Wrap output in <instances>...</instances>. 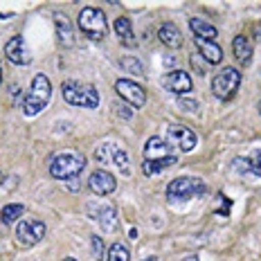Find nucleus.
Listing matches in <instances>:
<instances>
[{
  "label": "nucleus",
  "mask_w": 261,
  "mask_h": 261,
  "mask_svg": "<svg viewBox=\"0 0 261 261\" xmlns=\"http://www.w3.org/2000/svg\"><path fill=\"white\" fill-rule=\"evenodd\" d=\"M0 84H3V68H0Z\"/></svg>",
  "instance_id": "obj_36"
},
{
  "label": "nucleus",
  "mask_w": 261,
  "mask_h": 261,
  "mask_svg": "<svg viewBox=\"0 0 261 261\" xmlns=\"http://www.w3.org/2000/svg\"><path fill=\"white\" fill-rule=\"evenodd\" d=\"M142 261H158L155 257H149V259H142Z\"/></svg>",
  "instance_id": "obj_34"
},
{
  "label": "nucleus",
  "mask_w": 261,
  "mask_h": 261,
  "mask_svg": "<svg viewBox=\"0 0 261 261\" xmlns=\"http://www.w3.org/2000/svg\"><path fill=\"white\" fill-rule=\"evenodd\" d=\"M23 214H25V205L9 203V205H5L3 207V212H0V221H3L5 225H14V223L18 221Z\"/></svg>",
  "instance_id": "obj_23"
},
{
  "label": "nucleus",
  "mask_w": 261,
  "mask_h": 261,
  "mask_svg": "<svg viewBox=\"0 0 261 261\" xmlns=\"http://www.w3.org/2000/svg\"><path fill=\"white\" fill-rule=\"evenodd\" d=\"M119 68L126 70V72H130V74H135V77H142V74H144L142 63H140L135 57H124L122 61H119Z\"/></svg>",
  "instance_id": "obj_25"
},
{
  "label": "nucleus",
  "mask_w": 261,
  "mask_h": 261,
  "mask_svg": "<svg viewBox=\"0 0 261 261\" xmlns=\"http://www.w3.org/2000/svg\"><path fill=\"white\" fill-rule=\"evenodd\" d=\"M246 162H248V173H254V176L261 178V149L254 151L250 158H246Z\"/></svg>",
  "instance_id": "obj_26"
},
{
  "label": "nucleus",
  "mask_w": 261,
  "mask_h": 261,
  "mask_svg": "<svg viewBox=\"0 0 261 261\" xmlns=\"http://www.w3.org/2000/svg\"><path fill=\"white\" fill-rule=\"evenodd\" d=\"M5 57L16 65H30L32 54L27 50V43L23 41V36H12L5 43Z\"/></svg>",
  "instance_id": "obj_11"
},
{
  "label": "nucleus",
  "mask_w": 261,
  "mask_h": 261,
  "mask_svg": "<svg viewBox=\"0 0 261 261\" xmlns=\"http://www.w3.org/2000/svg\"><path fill=\"white\" fill-rule=\"evenodd\" d=\"M45 230H47L45 223H41V221H23V223H18V227H16V239H18V243L32 248V246H36V243L43 241Z\"/></svg>",
  "instance_id": "obj_10"
},
{
  "label": "nucleus",
  "mask_w": 261,
  "mask_h": 261,
  "mask_svg": "<svg viewBox=\"0 0 261 261\" xmlns=\"http://www.w3.org/2000/svg\"><path fill=\"white\" fill-rule=\"evenodd\" d=\"M106 261H130V252L124 243H113L108 248V254H106Z\"/></svg>",
  "instance_id": "obj_24"
},
{
  "label": "nucleus",
  "mask_w": 261,
  "mask_h": 261,
  "mask_svg": "<svg viewBox=\"0 0 261 261\" xmlns=\"http://www.w3.org/2000/svg\"><path fill=\"white\" fill-rule=\"evenodd\" d=\"M9 16H12V14H0V18H9Z\"/></svg>",
  "instance_id": "obj_33"
},
{
  "label": "nucleus",
  "mask_w": 261,
  "mask_h": 261,
  "mask_svg": "<svg viewBox=\"0 0 261 261\" xmlns=\"http://www.w3.org/2000/svg\"><path fill=\"white\" fill-rule=\"evenodd\" d=\"M88 210H90V216L99 223L104 232L117 230V212H115V207H111V205H95V207H92V205H88Z\"/></svg>",
  "instance_id": "obj_14"
},
{
  "label": "nucleus",
  "mask_w": 261,
  "mask_h": 261,
  "mask_svg": "<svg viewBox=\"0 0 261 261\" xmlns=\"http://www.w3.org/2000/svg\"><path fill=\"white\" fill-rule=\"evenodd\" d=\"M88 187H90V192L97 194V196H108V194H113L117 189V178L113 176V173L99 169V171L90 173Z\"/></svg>",
  "instance_id": "obj_12"
},
{
  "label": "nucleus",
  "mask_w": 261,
  "mask_h": 261,
  "mask_svg": "<svg viewBox=\"0 0 261 261\" xmlns=\"http://www.w3.org/2000/svg\"><path fill=\"white\" fill-rule=\"evenodd\" d=\"M68 187L72 189V192H77V189H79V178H70V180H68Z\"/></svg>",
  "instance_id": "obj_29"
},
{
  "label": "nucleus",
  "mask_w": 261,
  "mask_h": 261,
  "mask_svg": "<svg viewBox=\"0 0 261 261\" xmlns=\"http://www.w3.org/2000/svg\"><path fill=\"white\" fill-rule=\"evenodd\" d=\"M158 36H160V41L165 43L167 47H171V50H178V47H182V34H180V30H178L173 23L160 25V30H158Z\"/></svg>",
  "instance_id": "obj_17"
},
{
  "label": "nucleus",
  "mask_w": 261,
  "mask_h": 261,
  "mask_svg": "<svg viewBox=\"0 0 261 261\" xmlns=\"http://www.w3.org/2000/svg\"><path fill=\"white\" fill-rule=\"evenodd\" d=\"M232 52H234V59L241 65H248L250 59H252V43H250L246 36H234V41H232Z\"/></svg>",
  "instance_id": "obj_19"
},
{
  "label": "nucleus",
  "mask_w": 261,
  "mask_h": 261,
  "mask_svg": "<svg viewBox=\"0 0 261 261\" xmlns=\"http://www.w3.org/2000/svg\"><path fill=\"white\" fill-rule=\"evenodd\" d=\"M196 45H198V52L203 54V59L207 63H221L223 59L221 45H216L214 41H203V39H196Z\"/></svg>",
  "instance_id": "obj_20"
},
{
  "label": "nucleus",
  "mask_w": 261,
  "mask_h": 261,
  "mask_svg": "<svg viewBox=\"0 0 261 261\" xmlns=\"http://www.w3.org/2000/svg\"><path fill=\"white\" fill-rule=\"evenodd\" d=\"M79 30L88 36L90 41H101L108 32V20L106 14L99 7H84L79 12V20H77Z\"/></svg>",
  "instance_id": "obj_5"
},
{
  "label": "nucleus",
  "mask_w": 261,
  "mask_h": 261,
  "mask_svg": "<svg viewBox=\"0 0 261 261\" xmlns=\"http://www.w3.org/2000/svg\"><path fill=\"white\" fill-rule=\"evenodd\" d=\"M169 155H171V144L167 142L165 138L153 135V138L146 140V144H144V158L146 160H162V158H169Z\"/></svg>",
  "instance_id": "obj_15"
},
{
  "label": "nucleus",
  "mask_w": 261,
  "mask_h": 261,
  "mask_svg": "<svg viewBox=\"0 0 261 261\" xmlns=\"http://www.w3.org/2000/svg\"><path fill=\"white\" fill-rule=\"evenodd\" d=\"M167 138H169V144L180 149L182 153L194 151L196 144H198L196 133L189 126H185V124H169V126H167Z\"/></svg>",
  "instance_id": "obj_8"
},
{
  "label": "nucleus",
  "mask_w": 261,
  "mask_h": 261,
  "mask_svg": "<svg viewBox=\"0 0 261 261\" xmlns=\"http://www.w3.org/2000/svg\"><path fill=\"white\" fill-rule=\"evenodd\" d=\"M50 97H52V84L47 79V74H34L32 79V86H30V92L23 99V113L25 117H34L39 115L41 111H45V106L50 104Z\"/></svg>",
  "instance_id": "obj_1"
},
{
  "label": "nucleus",
  "mask_w": 261,
  "mask_h": 261,
  "mask_svg": "<svg viewBox=\"0 0 261 261\" xmlns=\"http://www.w3.org/2000/svg\"><path fill=\"white\" fill-rule=\"evenodd\" d=\"M113 30H115V34L119 36V41H122L124 45H135L133 27H130V20L126 18V16H119L115 23H113Z\"/></svg>",
  "instance_id": "obj_21"
},
{
  "label": "nucleus",
  "mask_w": 261,
  "mask_h": 261,
  "mask_svg": "<svg viewBox=\"0 0 261 261\" xmlns=\"http://www.w3.org/2000/svg\"><path fill=\"white\" fill-rule=\"evenodd\" d=\"M259 115H261V101H259Z\"/></svg>",
  "instance_id": "obj_37"
},
{
  "label": "nucleus",
  "mask_w": 261,
  "mask_h": 261,
  "mask_svg": "<svg viewBox=\"0 0 261 261\" xmlns=\"http://www.w3.org/2000/svg\"><path fill=\"white\" fill-rule=\"evenodd\" d=\"M180 261H198V257H196V254H187V257H182Z\"/></svg>",
  "instance_id": "obj_30"
},
{
  "label": "nucleus",
  "mask_w": 261,
  "mask_h": 261,
  "mask_svg": "<svg viewBox=\"0 0 261 261\" xmlns=\"http://www.w3.org/2000/svg\"><path fill=\"white\" fill-rule=\"evenodd\" d=\"M189 30L194 32L196 39H203V41H214L216 34H219V30L203 18H189Z\"/></svg>",
  "instance_id": "obj_18"
},
{
  "label": "nucleus",
  "mask_w": 261,
  "mask_h": 261,
  "mask_svg": "<svg viewBox=\"0 0 261 261\" xmlns=\"http://www.w3.org/2000/svg\"><path fill=\"white\" fill-rule=\"evenodd\" d=\"M3 180H5V173H3V171H0V185H3Z\"/></svg>",
  "instance_id": "obj_32"
},
{
  "label": "nucleus",
  "mask_w": 261,
  "mask_h": 261,
  "mask_svg": "<svg viewBox=\"0 0 261 261\" xmlns=\"http://www.w3.org/2000/svg\"><path fill=\"white\" fill-rule=\"evenodd\" d=\"M239 86H241V72L237 68H223L212 81V92H214L216 99L230 101L237 95Z\"/></svg>",
  "instance_id": "obj_7"
},
{
  "label": "nucleus",
  "mask_w": 261,
  "mask_h": 261,
  "mask_svg": "<svg viewBox=\"0 0 261 261\" xmlns=\"http://www.w3.org/2000/svg\"><path fill=\"white\" fill-rule=\"evenodd\" d=\"M128 239H138V230H133V227H130V230H128Z\"/></svg>",
  "instance_id": "obj_31"
},
{
  "label": "nucleus",
  "mask_w": 261,
  "mask_h": 261,
  "mask_svg": "<svg viewBox=\"0 0 261 261\" xmlns=\"http://www.w3.org/2000/svg\"><path fill=\"white\" fill-rule=\"evenodd\" d=\"M171 165H176V155L162 158V160H144L142 171H144V176H158L162 169H167V167H171Z\"/></svg>",
  "instance_id": "obj_22"
},
{
  "label": "nucleus",
  "mask_w": 261,
  "mask_h": 261,
  "mask_svg": "<svg viewBox=\"0 0 261 261\" xmlns=\"http://www.w3.org/2000/svg\"><path fill=\"white\" fill-rule=\"evenodd\" d=\"M115 90H117V95L133 108H142L146 104L144 88L140 84H135V81H130V79H117L115 81Z\"/></svg>",
  "instance_id": "obj_9"
},
{
  "label": "nucleus",
  "mask_w": 261,
  "mask_h": 261,
  "mask_svg": "<svg viewBox=\"0 0 261 261\" xmlns=\"http://www.w3.org/2000/svg\"><path fill=\"white\" fill-rule=\"evenodd\" d=\"M192 63H194V70H196V72H198V74H205V72H207V65H205V63H200L198 54H194V57H192Z\"/></svg>",
  "instance_id": "obj_28"
},
{
  "label": "nucleus",
  "mask_w": 261,
  "mask_h": 261,
  "mask_svg": "<svg viewBox=\"0 0 261 261\" xmlns=\"http://www.w3.org/2000/svg\"><path fill=\"white\" fill-rule=\"evenodd\" d=\"M54 25H57V36H59V43L63 47H72L74 43V27L70 23V18L61 12L54 14Z\"/></svg>",
  "instance_id": "obj_16"
},
{
  "label": "nucleus",
  "mask_w": 261,
  "mask_h": 261,
  "mask_svg": "<svg viewBox=\"0 0 261 261\" xmlns=\"http://www.w3.org/2000/svg\"><path fill=\"white\" fill-rule=\"evenodd\" d=\"M86 167V158L81 153H72V151H65L59 153L50 160V173L57 180H70V178H79V173Z\"/></svg>",
  "instance_id": "obj_4"
},
{
  "label": "nucleus",
  "mask_w": 261,
  "mask_h": 261,
  "mask_svg": "<svg viewBox=\"0 0 261 261\" xmlns=\"http://www.w3.org/2000/svg\"><path fill=\"white\" fill-rule=\"evenodd\" d=\"M63 99L68 101L70 106H79V108H97L99 106V92H97L95 86L90 84H81V81H63L61 86Z\"/></svg>",
  "instance_id": "obj_2"
},
{
  "label": "nucleus",
  "mask_w": 261,
  "mask_h": 261,
  "mask_svg": "<svg viewBox=\"0 0 261 261\" xmlns=\"http://www.w3.org/2000/svg\"><path fill=\"white\" fill-rule=\"evenodd\" d=\"M63 261H77V259H72V257H65Z\"/></svg>",
  "instance_id": "obj_35"
},
{
  "label": "nucleus",
  "mask_w": 261,
  "mask_h": 261,
  "mask_svg": "<svg viewBox=\"0 0 261 261\" xmlns=\"http://www.w3.org/2000/svg\"><path fill=\"white\" fill-rule=\"evenodd\" d=\"M95 158L101 162V165H108L113 169H117L122 176H130V158L128 153L115 142H104L99 149L95 151Z\"/></svg>",
  "instance_id": "obj_6"
},
{
  "label": "nucleus",
  "mask_w": 261,
  "mask_h": 261,
  "mask_svg": "<svg viewBox=\"0 0 261 261\" xmlns=\"http://www.w3.org/2000/svg\"><path fill=\"white\" fill-rule=\"evenodd\" d=\"M205 192H207V185H205L200 178H194V176H182V178H176V180L169 182L167 187V198L171 203H187L192 198H200Z\"/></svg>",
  "instance_id": "obj_3"
},
{
  "label": "nucleus",
  "mask_w": 261,
  "mask_h": 261,
  "mask_svg": "<svg viewBox=\"0 0 261 261\" xmlns=\"http://www.w3.org/2000/svg\"><path fill=\"white\" fill-rule=\"evenodd\" d=\"M92 252L97 261H104V241L99 237H92Z\"/></svg>",
  "instance_id": "obj_27"
},
{
  "label": "nucleus",
  "mask_w": 261,
  "mask_h": 261,
  "mask_svg": "<svg viewBox=\"0 0 261 261\" xmlns=\"http://www.w3.org/2000/svg\"><path fill=\"white\" fill-rule=\"evenodd\" d=\"M162 86L171 92H178V95H185V92H192L194 84H192V77H189L185 70H173V72L165 74L162 77Z\"/></svg>",
  "instance_id": "obj_13"
}]
</instances>
